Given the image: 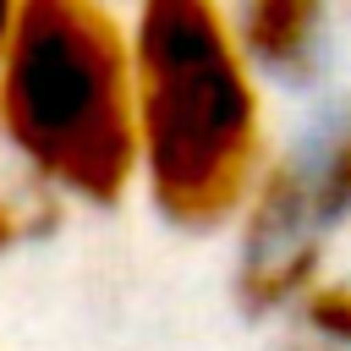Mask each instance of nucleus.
<instances>
[{
    "label": "nucleus",
    "instance_id": "4",
    "mask_svg": "<svg viewBox=\"0 0 351 351\" xmlns=\"http://www.w3.org/2000/svg\"><path fill=\"white\" fill-rule=\"evenodd\" d=\"M230 22H236V38H241L247 60L263 77L302 82L324 60L329 0H236Z\"/></svg>",
    "mask_w": 351,
    "mask_h": 351
},
{
    "label": "nucleus",
    "instance_id": "2",
    "mask_svg": "<svg viewBox=\"0 0 351 351\" xmlns=\"http://www.w3.org/2000/svg\"><path fill=\"white\" fill-rule=\"evenodd\" d=\"M0 137L71 203H121L143 176L132 16L110 0H16Z\"/></svg>",
    "mask_w": 351,
    "mask_h": 351
},
{
    "label": "nucleus",
    "instance_id": "8",
    "mask_svg": "<svg viewBox=\"0 0 351 351\" xmlns=\"http://www.w3.org/2000/svg\"><path fill=\"white\" fill-rule=\"evenodd\" d=\"M11 5H16V0H0V77H5V38H11Z\"/></svg>",
    "mask_w": 351,
    "mask_h": 351
},
{
    "label": "nucleus",
    "instance_id": "9",
    "mask_svg": "<svg viewBox=\"0 0 351 351\" xmlns=\"http://www.w3.org/2000/svg\"><path fill=\"white\" fill-rule=\"evenodd\" d=\"M318 351H329V346H318Z\"/></svg>",
    "mask_w": 351,
    "mask_h": 351
},
{
    "label": "nucleus",
    "instance_id": "5",
    "mask_svg": "<svg viewBox=\"0 0 351 351\" xmlns=\"http://www.w3.org/2000/svg\"><path fill=\"white\" fill-rule=\"evenodd\" d=\"M66 203H71V197L55 192L49 181H38L33 170L0 181V258L49 241V236L66 225Z\"/></svg>",
    "mask_w": 351,
    "mask_h": 351
},
{
    "label": "nucleus",
    "instance_id": "3",
    "mask_svg": "<svg viewBox=\"0 0 351 351\" xmlns=\"http://www.w3.org/2000/svg\"><path fill=\"white\" fill-rule=\"evenodd\" d=\"M324 263V219L313 208L307 165L269 159L247 208H241V258H236V302L252 318L285 313L318 285Z\"/></svg>",
    "mask_w": 351,
    "mask_h": 351
},
{
    "label": "nucleus",
    "instance_id": "1",
    "mask_svg": "<svg viewBox=\"0 0 351 351\" xmlns=\"http://www.w3.org/2000/svg\"><path fill=\"white\" fill-rule=\"evenodd\" d=\"M137 154L154 208L176 230L241 219L263 165V88L225 0H137Z\"/></svg>",
    "mask_w": 351,
    "mask_h": 351
},
{
    "label": "nucleus",
    "instance_id": "7",
    "mask_svg": "<svg viewBox=\"0 0 351 351\" xmlns=\"http://www.w3.org/2000/svg\"><path fill=\"white\" fill-rule=\"evenodd\" d=\"M302 329L329 346V351H351V280H318L307 285V296L296 302Z\"/></svg>",
    "mask_w": 351,
    "mask_h": 351
},
{
    "label": "nucleus",
    "instance_id": "6",
    "mask_svg": "<svg viewBox=\"0 0 351 351\" xmlns=\"http://www.w3.org/2000/svg\"><path fill=\"white\" fill-rule=\"evenodd\" d=\"M307 186H313V208L329 225L351 219V115L335 121V132L324 137V148L307 159Z\"/></svg>",
    "mask_w": 351,
    "mask_h": 351
}]
</instances>
